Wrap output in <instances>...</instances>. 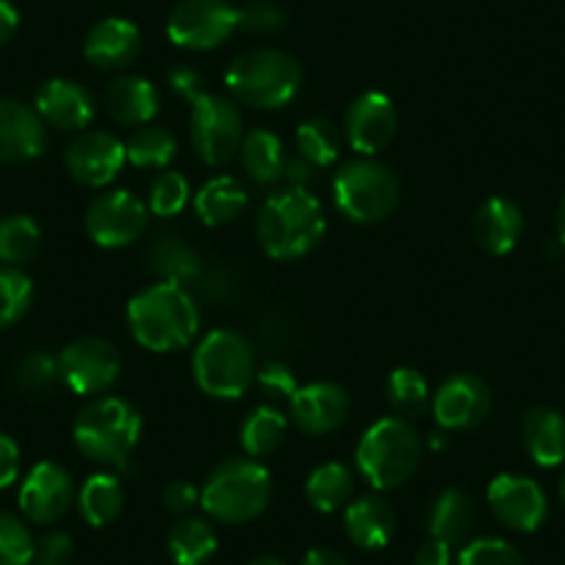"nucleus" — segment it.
<instances>
[{
    "label": "nucleus",
    "mask_w": 565,
    "mask_h": 565,
    "mask_svg": "<svg viewBox=\"0 0 565 565\" xmlns=\"http://www.w3.org/2000/svg\"><path fill=\"white\" fill-rule=\"evenodd\" d=\"M247 565H286V563H282V559H277V557H255L253 563H247Z\"/></svg>",
    "instance_id": "obj_54"
},
{
    "label": "nucleus",
    "mask_w": 565,
    "mask_h": 565,
    "mask_svg": "<svg viewBox=\"0 0 565 565\" xmlns=\"http://www.w3.org/2000/svg\"><path fill=\"white\" fill-rule=\"evenodd\" d=\"M302 565H350V563H347L344 554H339L335 548L317 546L302 557Z\"/></svg>",
    "instance_id": "obj_52"
},
{
    "label": "nucleus",
    "mask_w": 565,
    "mask_h": 565,
    "mask_svg": "<svg viewBox=\"0 0 565 565\" xmlns=\"http://www.w3.org/2000/svg\"><path fill=\"white\" fill-rule=\"evenodd\" d=\"M297 150L306 161H311L317 170L333 167L341 153V136L328 119L313 117L297 128Z\"/></svg>",
    "instance_id": "obj_37"
},
{
    "label": "nucleus",
    "mask_w": 565,
    "mask_h": 565,
    "mask_svg": "<svg viewBox=\"0 0 565 565\" xmlns=\"http://www.w3.org/2000/svg\"><path fill=\"white\" fill-rule=\"evenodd\" d=\"M20 14L12 7V0H0V47L7 45L14 34H18Z\"/></svg>",
    "instance_id": "obj_51"
},
{
    "label": "nucleus",
    "mask_w": 565,
    "mask_h": 565,
    "mask_svg": "<svg viewBox=\"0 0 565 565\" xmlns=\"http://www.w3.org/2000/svg\"><path fill=\"white\" fill-rule=\"evenodd\" d=\"M399 200V183L394 172L377 159H352L335 172L333 178V203L341 214L358 225H374L383 222Z\"/></svg>",
    "instance_id": "obj_8"
},
{
    "label": "nucleus",
    "mask_w": 565,
    "mask_h": 565,
    "mask_svg": "<svg viewBox=\"0 0 565 565\" xmlns=\"http://www.w3.org/2000/svg\"><path fill=\"white\" fill-rule=\"evenodd\" d=\"M255 383H258V388L264 391L269 399H291L295 391L300 388L291 366H286L282 361H266L264 366L255 372Z\"/></svg>",
    "instance_id": "obj_44"
},
{
    "label": "nucleus",
    "mask_w": 565,
    "mask_h": 565,
    "mask_svg": "<svg viewBox=\"0 0 565 565\" xmlns=\"http://www.w3.org/2000/svg\"><path fill=\"white\" fill-rule=\"evenodd\" d=\"M444 438H447V436H438V433H436V436L430 438V447L433 449H444V447H447V441H444Z\"/></svg>",
    "instance_id": "obj_55"
},
{
    "label": "nucleus",
    "mask_w": 565,
    "mask_h": 565,
    "mask_svg": "<svg viewBox=\"0 0 565 565\" xmlns=\"http://www.w3.org/2000/svg\"><path fill=\"white\" fill-rule=\"evenodd\" d=\"M148 266L161 280L186 286L200 275V255L181 236H159L148 249Z\"/></svg>",
    "instance_id": "obj_33"
},
{
    "label": "nucleus",
    "mask_w": 565,
    "mask_h": 565,
    "mask_svg": "<svg viewBox=\"0 0 565 565\" xmlns=\"http://www.w3.org/2000/svg\"><path fill=\"white\" fill-rule=\"evenodd\" d=\"M413 565H452V543L441 541V537H427L418 546Z\"/></svg>",
    "instance_id": "obj_49"
},
{
    "label": "nucleus",
    "mask_w": 565,
    "mask_h": 565,
    "mask_svg": "<svg viewBox=\"0 0 565 565\" xmlns=\"http://www.w3.org/2000/svg\"><path fill=\"white\" fill-rule=\"evenodd\" d=\"M125 153L139 170H167L178 156V139L164 125H141L125 141Z\"/></svg>",
    "instance_id": "obj_34"
},
{
    "label": "nucleus",
    "mask_w": 565,
    "mask_h": 565,
    "mask_svg": "<svg viewBox=\"0 0 565 565\" xmlns=\"http://www.w3.org/2000/svg\"><path fill=\"white\" fill-rule=\"evenodd\" d=\"M385 399L394 407L396 416L407 418V422L418 418L433 405L430 385H427L422 372L411 366H399L388 374V380H385Z\"/></svg>",
    "instance_id": "obj_35"
},
{
    "label": "nucleus",
    "mask_w": 565,
    "mask_h": 565,
    "mask_svg": "<svg viewBox=\"0 0 565 565\" xmlns=\"http://www.w3.org/2000/svg\"><path fill=\"white\" fill-rule=\"evenodd\" d=\"M58 377V358L45 355V352H31L20 358L14 366V385L29 396H42L56 385Z\"/></svg>",
    "instance_id": "obj_40"
},
{
    "label": "nucleus",
    "mask_w": 565,
    "mask_h": 565,
    "mask_svg": "<svg viewBox=\"0 0 565 565\" xmlns=\"http://www.w3.org/2000/svg\"><path fill=\"white\" fill-rule=\"evenodd\" d=\"M344 530L358 548H383L396 532V513L380 493L355 499L344 508Z\"/></svg>",
    "instance_id": "obj_23"
},
{
    "label": "nucleus",
    "mask_w": 565,
    "mask_h": 565,
    "mask_svg": "<svg viewBox=\"0 0 565 565\" xmlns=\"http://www.w3.org/2000/svg\"><path fill=\"white\" fill-rule=\"evenodd\" d=\"M524 449L541 469L565 463V416L554 407H530L521 422Z\"/></svg>",
    "instance_id": "obj_24"
},
{
    "label": "nucleus",
    "mask_w": 565,
    "mask_h": 565,
    "mask_svg": "<svg viewBox=\"0 0 565 565\" xmlns=\"http://www.w3.org/2000/svg\"><path fill=\"white\" fill-rule=\"evenodd\" d=\"M125 161V141L111 130H81L64 153L70 175L89 189L108 186L122 172Z\"/></svg>",
    "instance_id": "obj_13"
},
{
    "label": "nucleus",
    "mask_w": 565,
    "mask_h": 565,
    "mask_svg": "<svg viewBox=\"0 0 565 565\" xmlns=\"http://www.w3.org/2000/svg\"><path fill=\"white\" fill-rule=\"evenodd\" d=\"M122 372L117 347L97 335H84L67 344L58 355V377L73 394L100 396L111 388Z\"/></svg>",
    "instance_id": "obj_11"
},
{
    "label": "nucleus",
    "mask_w": 565,
    "mask_h": 565,
    "mask_svg": "<svg viewBox=\"0 0 565 565\" xmlns=\"http://www.w3.org/2000/svg\"><path fill=\"white\" fill-rule=\"evenodd\" d=\"M282 178L289 181L291 189H308V192H311V183L317 181V167H313L311 161L302 159V156H297V159L286 161Z\"/></svg>",
    "instance_id": "obj_50"
},
{
    "label": "nucleus",
    "mask_w": 565,
    "mask_h": 565,
    "mask_svg": "<svg viewBox=\"0 0 565 565\" xmlns=\"http://www.w3.org/2000/svg\"><path fill=\"white\" fill-rule=\"evenodd\" d=\"M458 565H526L519 548L504 537H477L466 543Z\"/></svg>",
    "instance_id": "obj_42"
},
{
    "label": "nucleus",
    "mask_w": 565,
    "mask_h": 565,
    "mask_svg": "<svg viewBox=\"0 0 565 565\" xmlns=\"http://www.w3.org/2000/svg\"><path fill=\"white\" fill-rule=\"evenodd\" d=\"M422 463V438L402 416L374 422L355 447V471L374 491H394L416 475Z\"/></svg>",
    "instance_id": "obj_3"
},
{
    "label": "nucleus",
    "mask_w": 565,
    "mask_h": 565,
    "mask_svg": "<svg viewBox=\"0 0 565 565\" xmlns=\"http://www.w3.org/2000/svg\"><path fill=\"white\" fill-rule=\"evenodd\" d=\"M286 430H289V422H286L282 411H277L275 405H258L242 422L238 438H242V447L249 458H266L282 447Z\"/></svg>",
    "instance_id": "obj_30"
},
{
    "label": "nucleus",
    "mask_w": 565,
    "mask_h": 565,
    "mask_svg": "<svg viewBox=\"0 0 565 565\" xmlns=\"http://www.w3.org/2000/svg\"><path fill=\"white\" fill-rule=\"evenodd\" d=\"M557 233H559V242L565 244V198L557 209Z\"/></svg>",
    "instance_id": "obj_53"
},
{
    "label": "nucleus",
    "mask_w": 565,
    "mask_h": 565,
    "mask_svg": "<svg viewBox=\"0 0 565 565\" xmlns=\"http://www.w3.org/2000/svg\"><path fill=\"white\" fill-rule=\"evenodd\" d=\"M244 209H247V189L231 175L211 178L194 194V211H198L200 222L209 227L227 225L242 216Z\"/></svg>",
    "instance_id": "obj_27"
},
{
    "label": "nucleus",
    "mask_w": 565,
    "mask_h": 565,
    "mask_svg": "<svg viewBox=\"0 0 565 565\" xmlns=\"http://www.w3.org/2000/svg\"><path fill=\"white\" fill-rule=\"evenodd\" d=\"M238 153H242L244 172L258 186H271V183L280 181L282 172H286V161H289L280 136L266 128H253L249 134H244Z\"/></svg>",
    "instance_id": "obj_26"
},
{
    "label": "nucleus",
    "mask_w": 565,
    "mask_h": 565,
    "mask_svg": "<svg viewBox=\"0 0 565 565\" xmlns=\"http://www.w3.org/2000/svg\"><path fill=\"white\" fill-rule=\"evenodd\" d=\"M488 508L515 532L541 530L548 515V499L543 488L532 477L524 475H497L488 486Z\"/></svg>",
    "instance_id": "obj_14"
},
{
    "label": "nucleus",
    "mask_w": 565,
    "mask_h": 565,
    "mask_svg": "<svg viewBox=\"0 0 565 565\" xmlns=\"http://www.w3.org/2000/svg\"><path fill=\"white\" fill-rule=\"evenodd\" d=\"M148 203H141L128 189H114V192L95 198L84 216L86 233L103 249H119L134 244L148 231Z\"/></svg>",
    "instance_id": "obj_12"
},
{
    "label": "nucleus",
    "mask_w": 565,
    "mask_h": 565,
    "mask_svg": "<svg viewBox=\"0 0 565 565\" xmlns=\"http://www.w3.org/2000/svg\"><path fill=\"white\" fill-rule=\"evenodd\" d=\"M40 565H47V563H40Z\"/></svg>",
    "instance_id": "obj_57"
},
{
    "label": "nucleus",
    "mask_w": 565,
    "mask_h": 565,
    "mask_svg": "<svg viewBox=\"0 0 565 565\" xmlns=\"http://www.w3.org/2000/svg\"><path fill=\"white\" fill-rule=\"evenodd\" d=\"M396 134V106L385 92H363L344 117V136L355 153L374 156L391 145Z\"/></svg>",
    "instance_id": "obj_16"
},
{
    "label": "nucleus",
    "mask_w": 565,
    "mask_h": 565,
    "mask_svg": "<svg viewBox=\"0 0 565 565\" xmlns=\"http://www.w3.org/2000/svg\"><path fill=\"white\" fill-rule=\"evenodd\" d=\"M491 388L469 372L452 374L433 394V416L444 430H475L491 413Z\"/></svg>",
    "instance_id": "obj_15"
},
{
    "label": "nucleus",
    "mask_w": 565,
    "mask_h": 565,
    "mask_svg": "<svg viewBox=\"0 0 565 565\" xmlns=\"http://www.w3.org/2000/svg\"><path fill=\"white\" fill-rule=\"evenodd\" d=\"M475 526V502L460 488H447L436 497L427 513V530L430 537H441L447 543H460Z\"/></svg>",
    "instance_id": "obj_28"
},
{
    "label": "nucleus",
    "mask_w": 565,
    "mask_h": 565,
    "mask_svg": "<svg viewBox=\"0 0 565 565\" xmlns=\"http://www.w3.org/2000/svg\"><path fill=\"white\" fill-rule=\"evenodd\" d=\"M559 497H563V502H565V471H563V477H559Z\"/></svg>",
    "instance_id": "obj_56"
},
{
    "label": "nucleus",
    "mask_w": 565,
    "mask_h": 565,
    "mask_svg": "<svg viewBox=\"0 0 565 565\" xmlns=\"http://www.w3.org/2000/svg\"><path fill=\"white\" fill-rule=\"evenodd\" d=\"M20 477V447L12 436L0 433V491L18 482Z\"/></svg>",
    "instance_id": "obj_47"
},
{
    "label": "nucleus",
    "mask_w": 565,
    "mask_h": 565,
    "mask_svg": "<svg viewBox=\"0 0 565 565\" xmlns=\"http://www.w3.org/2000/svg\"><path fill=\"white\" fill-rule=\"evenodd\" d=\"M328 231L324 209L308 189H282L258 211V242L275 260H300L319 247Z\"/></svg>",
    "instance_id": "obj_2"
},
{
    "label": "nucleus",
    "mask_w": 565,
    "mask_h": 565,
    "mask_svg": "<svg viewBox=\"0 0 565 565\" xmlns=\"http://www.w3.org/2000/svg\"><path fill=\"white\" fill-rule=\"evenodd\" d=\"M128 328L150 352H178L200 330V308L186 286L159 280L128 302Z\"/></svg>",
    "instance_id": "obj_1"
},
{
    "label": "nucleus",
    "mask_w": 565,
    "mask_h": 565,
    "mask_svg": "<svg viewBox=\"0 0 565 565\" xmlns=\"http://www.w3.org/2000/svg\"><path fill=\"white\" fill-rule=\"evenodd\" d=\"M524 233L521 209L508 198H491L477 209L475 238L488 255H508Z\"/></svg>",
    "instance_id": "obj_25"
},
{
    "label": "nucleus",
    "mask_w": 565,
    "mask_h": 565,
    "mask_svg": "<svg viewBox=\"0 0 565 565\" xmlns=\"http://www.w3.org/2000/svg\"><path fill=\"white\" fill-rule=\"evenodd\" d=\"M125 504V488L119 482V477L106 475H92L84 482V488L78 491V510L84 515V521L95 530L111 524L119 513H122Z\"/></svg>",
    "instance_id": "obj_31"
},
{
    "label": "nucleus",
    "mask_w": 565,
    "mask_h": 565,
    "mask_svg": "<svg viewBox=\"0 0 565 565\" xmlns=\"http://www.w3.org/2000/svg\"><path fill=\"white\" fill-rule=\"evenodd\" d=\"M242 111L231 97L203 92L192 103V145L203 164L222 167L242 150Z\"/></svg>",
    "instance_id": "obj_9"
},
{
    "label": "nucleus",
    "mask_w": 565,
    "mask_h": 565,
    "mask_svg": "<svg viewBox=\"0 0 565 565\" xmlns=\"http://www.w3.org/2000/svg\"><path fill=\"white\" fill-rule=\"evenodd\" d=\"M34 282L18 266H0V330L12 328L29 313Z\"/></svg>",
    "instance_id": "obj_38"
},
{
    "label": "nucleus",
    "mask_w": 565,
    "mask_h": 565,
    "mask_svg": "<svg viewBox=\"0 0 565 565\" xmlns=\"http://www.w3.org/2000/svg\"><path fill=\"white\" fill-rule=\"evenodd\" d=\"M194 383L214 399H238L255 383V350L236 330H211L192 358Z\"/></svg>",
    "instance_id": "obj_7"
},
{
    "label": "nucleus",
    "mask_w": 565,
    "mask_h": 565,
    "mask_svg": "<svg viewBox=\"0 0 565 565\" xmlns=\"http://www.w3.org/2000/svg\"><path fill=\"white\" fill-rule=\"evenodd\" d=\"M159 89L141 75H119L103 92V108L117 125L141 128L150 125L159 114Z\"/></svg>",
    "instance_id": "obj_22"
},
{
    "label": "nucleus",
    "mask_w": 565,
    "mask_h": 565,
    "mask_svg": "<svg viewBox=\"0 0 565 565\" xmlns=\"http://www.w3.org/2000/svg\"><path fill=\"white\" fill-rule=\"evenodd\" d=\"M238 29V9L227 0H183L167 20V36L183 51H214Z\"/></svg>",
    "instance_id": "obj_10"
},
{
    "label": "nucleus",
    "mask_w": 565,
    "mask_h": 565,
    "mask_svg": "<svg viewBox=\"0 0 565 565\" xmlns=\"http://www.w3.org/2000/svg\"><path fill=\"white\" fill-rule=\"evenodd\" d=\"M170 86L183 97V100H189V103H194L205 92L203 78H200L198 70H192V67L170 70Z\"/></svg>",
    "instance_id": "obj_48"
},
{
    "label": "nucleus",
    "mask_w": 565,
    "mask_h": 565,
    "mask_svg": "<svg viewBox=\"0 0 565 565\" xmlns=\"http://www.w3.org/2000/svg\"><path fill=\"white\" fill-rule=\"evenodd\" d=\"M352 488H355V475L350 466L330 460L311 471V477L306 480V497L319 513H335L350 502Z\"/></svg>",
    "instance_id": "obj_32"
},
{
    "label": "nucleus",
    "mask_w": 565,
    "mask_h": 565,
    "mask_svg": "<svg viewBox=\"0 0 565 565\" xmlns=\"http://www.w3.org/2000/svg\"><path fill=\"white\" fill-rule=\"evenodd\" d=\"M141 436V416L128 399L95 396L78 411L73 441L97 466H125Z\"/></svg>",
    "instance_id": "obj_5"
},
{
    "label": "nucleus",
    "mask_w": 565,
    "mask_h": 565,
    "mask_svg": "<svg viewBox=\"0 0 565 565\" xmlns=\"http://www.w3.org/2000/svg\"><path fill=\"white\" fill-rule=\"evenodd\" d=\"M161 499H164V508L170 510V513L186 515L189 510H192L194 504L200 502V491L192 486V482L175 480V482H170V486L164 488Z\"/></svg>",
    "instance_id": "obj_46"
},
{
    "label": "nucleus",
    "mask_w": 565,
    "mask_h": 565,
    "mask_svg": "<svg viewBox=\"0 0 565 565\" xmlns=\"http://www.w3.org/2000/svg\"><path fill=\"white\" fill-rule=\"evenodd\" d=\"M73 499V477L64 466L51 463V460L36 463L20 488V510L34 524H53L62 515H67Z\"/></svg>",
    "instance_id": "obj_17"
},
{
    "label": "nucleus",
    "mask_w": 565,
    "mask_h": 565,
    "mask_svg": "<svg viewBox=\"0 0 565 565\" xmlns=\"http://www.w3.org/2000/svg\"><path fill=\"white\" fill-rule=\"evenodd\" d=\"M42 247V231L31 216L12 214L0 220V260L3 266L29 264Z\"/></svg>",
    "instance_id": "obj_36"
},
{
    "label": "nucleus",
    "mask_w": 565,
    "mask_h": 565,
    "mask_svg": "<svg viewBox=\"0 0 565 565\" xmlns=\"http://www.w3.org/2000/svg\"><path fill=\"white\" fill-rule=\"evenodd\" d=\"M216 532L214 526L198 515H186L178 521L167 537V548L175 565H205L216 554Z\"/></svg>",
    "instance_id": "obj_29"
},
{
    "label": "nucleus",
    "mask_w": 565,
    "mask_h": 565,
    "mask_svg": "<svg viewBox=\"0 0 565 565\" xmlns=\"http://www.w3.org/2000/svg\"><path fill=\"white\" fill-rule=\"evenodd\" d=\"M271 499V475L253 458H231L216 466L200 491V504L220 524H247Z\"/></svg>",
    "instance_id": "obj_6"
},
{
    "label": "nucleus",
    "mask_w": 565,
    "mask_h": 565,
    "mask_svg": "<svg viewBox=\"0 0 565 565\" xmlns=\"http://www.w3.org/2000/svg\"><path fill=\"white\" fill-rule=\"evenodd\" d=\"M289 416L297 430L308 436H328L350 416V394L333 380H313L295 391L289 399Z\"/></svg>",
    "instance_id": "obj_18"
},
{
    "label": "nucleus",
    "mask_w": 565,
    "mask_h": 565,
    "mask_svg": "<svg viewBox=\"0 0 565 565\" xmlns=\"http://www.w3.org/2000/svg\"><path fill=\"white\" fill-rule=\"evenodd\" d=\"M286 25V12L269 0H253L244 9H238V29L253 31V34H275Z\"/></svg>",
    "instance_id": "obj_43"
},
{
    "label": "nucleus",
    "mask_w": 565,
    "mask_h": 565,
    "mask_svg": "<svg viewBox=\"0 0 565 565\" xmlns=\"http://www.w3.org/2000/svg\"><path fill=\"white\" fill-rule=\"evenodd\" d=\"M141 51V34L130 20L106 18L86 34L84 56L92 67L117 73V70L130 67Z\"/></svg>",
    "instance_id": "obj_21"
},
{
    "label": "nucleus",
    "mask_w": 565,
    "mask_h": 565,
    "mask_svg": "<svg viewBox=\"0 0 565 565\" xmlns=\"http://www.w3.org/2000/svg\"><path fill=\"white\" fill-rule=\"evenodd\" d=\"M34 108L45 119V125L70 130V134H81V130L89 128L97 111L89 89L67 78H53L42 84V89L36 92Z\"/></svg>",
    "instance_id": "obj_20"
},
{
    "label": "nucleus",
    "mask_w": 565,
    "mask_h": 565,
    "mask_svg": "<svg viewBox=\"0 0 565 565\" xmlns=\"http://www.w3.org/2000/svg\"><path fill=\"white\" fill-rule=\"evenodd\" d=\"M47 128L34 106L14 97H0V161L25 164L45 153Z\"/></svg>",
    "instance_id": "obj_19"
},
{
    "label": "nucleus",
    "mask_w": 565,
    "mask_h": 565,
    "mask_svg": "<svg viewBox=\"0 0 565 565\" xmlns=\"http://www.w3.org/2000/svg\"><path fill=\"white\" fill-rule=\"evenodd\" d=\"M75 552V543L67 532H47L36 543V557L47 565H67Z\"/></svg>",
    "instance_id": "obj_45"
},
{
    "label": "nucleus",
    "mask_w": 565,
    "mask_h": 565,
    "mask_svg": "<svg viewBox=\"0 0 565 565\" xmlns=\"http://www.w3.org/2000/svg\"><path fill=\"white\" fill-rule=\"evenodd\" d=\"M225 84L233 100L260 111L289 106L302 86L300 62L275 47H255L233 58L225 70Z\"/></svg>",
    "instance_id": "obj_4"
},
{
    "label": "nucleus",
    "mask_w": 565,
    "mask_h": 565,
    "mask_svg": "<svg viewBox=\"0 0 565 565\" xmlns=\"http://www.w3.org/2000/svg\"><path fill=\"white\" fill-rule=\"evenodd\" d=\"M36 543L18 515L0 510V565H31Z\"/></svg>",
    "instance_id": "obj_41"
},
{
    "label": "nucleus",
    "mask_w": 565,
    "mask_h": 565,
    "mask_svg": "<svg viewBox=\"0 0 565 565\" xmlns=\"http://www.w3.org/2000/svg\"><path fill=\"white\" fill-rule=\"evenodd\" d=\"M189 200H192V186H189V178L181 175V172L161 170L156 181L150 183L148 209L153 216H161V220L178 216L186 209Z\"/></svg>",
    "instance_id": "obj_39"
}]
</instances>
